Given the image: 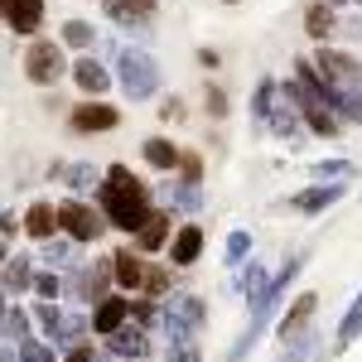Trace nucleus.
<instances>
[{"label": "nucleus", "instance_id": "f257e3e1", "mask_svg": "<svg viewBox=\"0 0 362 362\" xmlns=\"http://www.w3.org/2000/svg\"><path fill=\"white\" fill-rule=\"evenodd\" d=\"M97 208H102L107 227L126 232V237H136L140 227H145V218L155 213L150 189H145V184H140L126 165H112V169H107V184H97Z\"/></svg>", "mask_w": 362, "mask_h": 362}, {"label": "nucleus", "instance_id": "f03ea898", "mask_svg": "<svg viewBox=\"0 0 362 362\" xmlns=\"http://www.w3.org/2000/svg\"><path fill=\"white\" fill-rule=\"evenodd\" d=\"M116 83L131 102H150L160 92V63L145 54V49H121L116 58Z\"/></svg>", "mask_w": 362, "mask_h": 362}, {"label": "nucleus", "instance_id": "7ed1b4c3", "mask_svg": "<svg viewBox=\"0 0 362 362\" xmlns=\"http://www.w3.org/2000/svg\"><path fill=\"white\" fill-rule=\"evenodd\" d=\"M58 232L73 242H97L107 232V218H102V208H92L83 198H63L58 203Z\"/></svg>", "mask_w": 362, "mask_h": 362}, {"label": "nucleus", "instance_id": "20e7f679", "mask_svg": "<svg viewBox=\"0 0 362 362\" xmlns=\"http://www.w3.org/2000/svg\"><path fill=\"white\" fill-rule=\"evenodd\" d=\"M68 73V63H63V44H54V39H34L25 54V78L39 87H54L58 78Z\"/></svg>", "mask_w": 362, "mask_h": 362}, {"label": "nucleus", "instance_id": "39448f33", "mask_svg": "<svg viewBox=\"0 0 362 362\" xmlns=\"http://www.w3.org/2000/svg\"><path fill=\"white\" fill-rule=\"evenodd\" d=\"M160 319L184 324V329L203 334V324H208V300H198L194 290H169L165 300H160Z\"/></svg>", "mask_w": 362, "mask_h": 362}, {"label": "nucleus", "instance_id": "423d86ee", "mask_svg": "<svg viewBox=\"0 0 362 362\" xmlns=\"http://www.w3.org/2000/svg\"><path fill=\"white\" fill-rule=\"evenodd\" d=\"M314 309H319V295L314 290H305V295H295V305L280 314V324H276V338L280 343H295L300 334H309V319H314Z\"/></svg>", "mask_w": 362, "mask_h": 362}, {"label": "nucleus", "instance_id": "0eeeda50", "mask_svg": "<svg viewBox=\"0 0 362 362\" xmlns=\"http://www.w3.org/2000/svg\"><path fill=\"white\" fill-rule=\"evenodd\" d=\"M203 247H208V232L198 223H184L174 237H169V266H179V271H189L198 256H203Z\"/></svg>", "mask_w": 362, "mask_h": 362}, {"label": "nucleus", "instance_id": "6e6552de", "mask_svg": "<svg viewBox=\"0 0 362 362\" xmlns=\"http://www.w3.org/2000/svg\"><path fill=\"white\" fill-rule=\"evenodd\" d=\"M145 271H150V261H145L140 251H131V247L112 251V276H116V285H121V290L140 295V290H145Z\"/></svg>", "mask_w": 362, "mask_h": 362}, {"label": "nucleus", "instance_id": "1a4fd4ad", "mask_svg": "<svg viewBox=\"0 0 362 362\" xmlns=\"http://www.w3.org/2000/svg\"><path fill=\"white\" fill-rule=\"evenodd\" d=\"M116 107H107V102H83V107H73V116H68V126L78 131V136H92V131H116Z\"/></svg>", "mask_w": 362, "mask_h": 362}, {"label": "nucleus", "instance_id": "9d476101", "mask_svg": "<svg viewBox=\"0 0 362 362\" xmlns=\"http://www.w3.org/2000/svg\"><path fill=\"white\" fill-rule=\"evenodd\" d=\"M107 348L116 353V362H140L145 353H150V334L140 329V324H121L112 338H102Z\"/></svg>", "mask_w": 362, "mask_h": 362}, {"label": "nucleus", "instance_id": "9b49d317", "mask_svg": "<svg viewBox=\"0 0 362 362\" xmlns=\"http://www.w3.org/2000/svg\"><path fill=\"white\" fill-rule=\"evenodd\" d=\"M121 324H131V300L126 295H107L102 305L92 309V334L97 338H112Z\"/></svg>", "mask_w": 362, "mask_h": 362}, {"label": "nucleus", "instance_id": "f8f14e48", "mask_svg": "<svg viewBox=\"0 0 362 362\" xmlns=\"http://www.w3.org/2000/svg\"><path fill=\"white\" fill-rule=\"evenodd\" d=\"M0 20L15 34H34L44 25V0H0Z\"/></svg>", "mask_w": 362, "mask_h": 362}, {"label": "nucleus", "instance_id": "ddd939ff", "mask_svg": "<svg viewBox=\"0 0 362 362\" xmlns=\"http://www.w3.org/2000/svg\"><path fill=\"white\" fill-rule=\"evenodd\" d=\"M160 329H165V362H203V353H198V334L194 329H184V324H169V319H160Z\"/></svg>", "mask_w": 362, "mask_h": 362}, {"label": "nucleus", "instance_id": "4468645a", "mask_svg": "<svg viewBox=\"0 0 362 362\" xmlns=\"http://www.w3.org/2000/svg\"><path fill=\"white\" fill-rule=\"evenodd\" d=\"M34 290V256H10L5 266H0V295H25Z\"/></svg>", "mask_w": 362, "mask_h": 362}, {"label": "nucleus", "instance_id": "2eb2a0df", "mask_svg": "<svg viewBox=\"0 0 362 362\" xmlns=\"http://www.w3.org/2000/svg\"><path fill=\"white\" fill-rule=\"evenodd\" d=\"M102 10L126 29H145L155 20V0H102Z\"/></svg>", "mask_w": 362, "mask_h": 362}, {"label": "nucleus", "instance_id": "dca6fc26", "mask_svg": "<svg viewBox=\"0 0 362 362\" xmlns=\"http://www.w3.org/2000/svg\"><path fill=\"white\" fill-rule=\"evenodd\" d=\"M25 232L34 237V242L58 237V208L49 203V198H39V203H29V208H25Z\"/></svg>", "mask_w": 362, "mask_h": 362}, {"label": "nucleus", "instance_id": "f3484780", "mask_svg": "<svg viewBox=\"0 0 362 362\" xmlns=\"http://www.w3.org/2000/svg\"><path fill=\"white\" fill-rule=\"evenodd\" d=\"M271 136H280V140H290L295 131H300V107H295V97L285 92V83H280V92H276V107H271Z\"/></svg>", "mask_w": 362, "mask_h": 362}, {"label": "nucleus", "instance_id": "a211bd4d", "mask_svg": "<svg viewBox=\"0 0 362 362\" xmlns=\"http://www.w3.org/2000/svg\"><path fill=\"white\" fill-rule=\"evenodd\" d=\"M169 208H155L150 218H145V227L136 232V251L145 256V251H160V247H169Z\"/></svg>", "mask_w": 362, "mask_h": 362}, {"label": "nucleus", "instance_id": "6ab92c4d", "mask_svg": "<svg viewBox=\"0 0 362 362\" xmlns=\"http://www.w3.org/2000/svg\"><path fill=\"white\" fill-rule=\"evenodd\" d=\"M343 194H348L343 184H314V189H305V194L290 198V208H295V213H324V208H334Z\"/></svg>", "mask_w": 362, "mask_h": 362}, {"label": "nucleus", "instance_id": "aec40b11", "mask_svg": "<svg viewBox=\"0 0 362 362\" xmlns=\"http://www.w3.org/2000/svg\"><path fill=\"white\" fill-rule=\"evenodd\" d=\"M73 83L83 87L87 97H102V92L112 87V73H107V68H102L97 58L87 54V58H78V63H73Z\"/></svg>", "mask_w": 362, "mask_h": 362}, {"label": "nucleus", "instance_id": "412c9836", "mask_svg": "<svg viewBox=\"0 0 362 362\" xmlns=\"http://www.w3.org/2000/svg\"><path fill=\"white\" fill-rule=\"evenodd\" d=\"M73 247H78V242H73V237H63V232H58V237H49V242H44V251H39L44 271H73V266H78V261H73Z\"/></svg>", "mask_w": 362, "mask_h": 362}, {"label": "nucleus", "instance_id": "4be33fe9", "mask_svg": "<svg viewBox=\"0 0 362 362\" xmlns=\"http://www.w3.org/2000/svg\"><path fill=\"white\" fill-rule=\"evenodd\" d=\"M266 285H271V271H266L261 261H242V266H237V290L247 295L251 305L266 295Z\"/></svg>", "mask_w": 362, "mask_h": 362}, {"label": "nucleus", "instance_id": "5701e85b", "mask_svg": "<svg viewBox=\"0 0 362 362\" xmlns=\"http://www.w3.org/2000/svg\"><path fill=\"white\" fill-rule=\"evenodd\" d=\"M29 314H34V324H39L44 343H49V348H58V338H63V309L49 305V300H39V305L29 309Z\"/></svg>", "mask_w": 362, "mask_h": 362}, {"label": "nucleus", "instance_id": "b1692460", "mask_svg": "<svg viewBox=\"0 0 362 362\" xmlns=\"http://www.w3.org/2000/svg\"><path fill=\"white\" fill-rule=\"evenodd\" d=\"M334 5H324V0H319V5H309L305 10V34L309 39H319V44H324V39H329V34H334Z\"/></svg>", "mask_w": 362, "mask_h": 362}, {"label": "nucleus", "instance_id": "393cba45", "mask_svg": "<svg viewBox=\"0 0 362 362\" xmlns=\"http://www.w3.org/2000/svg\"><path fill=\"white\" fill-rule=\"evenodd\" d=\"M179 160H184V155H179V145H174V140H165V136L145 140V165H155V169H165V174H169Z\"/></svg>", "mask_w": 362, "mask_h": 362}, {"label": "nucleus", "instance_id": "a878e982", "mask_svg": "<svg viewBox=\"0 0 362 362\" xmlns=\"http://www.w3.org/2000/svg\"><path fill=\"white\" fill-rule=\"evenodd\" d=\"M29 324H34V314H29L25 305H10V309H5V334H0V338H10V343L20 348L25 338H34V334H29Z\"/></svg>", "mask_w": 362, "mask_h": 362}, {"label": "nucleus", "instance_id": "bb28decb", "mask_svg": "<svg viewBox=\"0 0 362 362\" xmlns=\"http://www.w3.org/2000/svg\"><path fill=\"white\" fill-rule=\"evenodd\" d=\"M276 92H280V83H276V78H266V83L256 87V97H251V121H256V126H266V121H271Z\"/></svg>", "mask_w": 362, "mask_h": 362}, {"label": "nucleus", "instance_id": "cd10ccee", "mask_svg": "<svg viewBox=\"0 0 362 362\" xmlns=\"http://www.w3.org/2000/svg\"><path fill=\"white\" fill-rule=\"evenodd\" d=\"M165 203H169V208H184V213H198V208H203V189L184 179L179 189H169V194H165Z\"/></svg>", "mask_w": 362, "mask_h": 362}, {"label": "nucleus", "instance_id": "c85d7f7f", "mask_svg": "<svg viewBox=\"0 0 362 362\" xmlns=\"http://www.w3.org/2000/svg\"><path fill=\"white\" fill-rule=\"evenodd\" d=\"M358 334H362V295L358 300H353V309H348V314H343V324H338V348H348V343H358Z\"/></svg>", "mask_w": 362, "mask_h": 362}, {"label": "nucleus", "instance_id": "c756f323", "mask_svg": "<svg viewBox=\"0 0 362 362\" xmlns=\"http://www.w3.org/2000/svg\"><path fill=\"white\" fill-rule=\"evenodd\" d=\"M34 295L49 300V305L63 300V276H58V271H34Z\"/></svg>", "mask_w": 362, "mask_h": 362}, {"label": "nucleus", "instance_id": "7c9ffc66", "mask_svg": "<svg viewBox=\"0 0 362 362\" xmlns=\"http://www.w3.org/2000/svg\"><path fill=\"white\" fill-rule=\"evenodd\" d=\"M15 353H20V362H58V348H49L44 338H25Z\"/></svg>", "mask_w": 362, "mask_h": 362}, {"label": "nucleus", "instance_id": "2f4dec72", "mask_svg": "<svg viewBox=\"0 0 362 362\" xmlns=\"http://www.w3.org/2000/svg\"><path fill=\"white\" fill-rule=\"evenodd\" d=\"M353 174V160H319L314 165V179L319 184H338V179H348Z\"/></svg>", "mask_w": 362, "mask_h": 362}, {"label": "nucleus", "instance_id": "473e14b6", "mask_svg": "<svg viewBox=\"0 0 362 362\" xmlns=\"http://www.w3.org/2000/svg\"><path fill=\"white\" fill-rule=\"evenodd\" d=\"M58 179H68L73 189H87V184H97V169L92 165H54Z\"/></svg>", "mask_w": 362, "mask_h": 362}, {"label": "nucleus", "instance_id": "72a5a7b5", "mask_svg": "<svg viewBox=\"0 0 362 362\" xmlns=\"http://www.w3.org/2000/svg\"><path fill=\"white\" fill-rule=\"evenodd\" d=\"M140 295H145V300H165L169 295V271L165 266H150V271H145V290H140Z\"/></svg>", "mask_w": 362, "mask_h": 362}, {"label": "nucleus", "instance_id": "f704fd0d", "mask_svg": "<svg viewBox=\"0 0 362 362\" xmlns=\"http://www.w3.org/2000/svg\"><path fill=\"white\" fill-rule=\"evenodd\" d=\"M63 44H73V49H92V25H87V20H68V25H63Z\"/></svg>", "mask_w": 362, "mask_h": 362}, {"label": "nucleus", "instance_id": "c9c22d12", "mask_svg": "<svg viewBox=\"0 0 362 362\" xmlns=\"http://www.w3.org/2000/svg\"><path fill=\"white\" fill-rule=\"evenodd\" d=\"M314 338L319 334H300L295 343H285V348H280V362H305L309 353H314Z\"/></svg>", "mask_w": 362, "mask_h": 362}, {"label": "nucleus", "instance_id": "e433bc0d", "mask_svg": "<svg viewBox=\"0 0 362 362\" xmlns=\"http://www.w3.org/2000/svg\"><path fill=\"white\" fill-rule=\"evenodd\" d=\"M247 256H251V237L247 232H232L227 237V266H242Z\"/></svg>", "mask_w": 362, "mask_h": 362}, {"label": "nucleus", "instance_id": "4c0bfd02", "mask_svg": "<svg viewBox=\"0 0 362 362\" xmlns=\"http://www.w3.org/2000/svg\"><path fill=\"white\" fill-rule=\"evenodd\" d=\"M58 362H97V353H92V343H78V348H68Z\"/></svg>", "mask_w": 362, "mask_h": 362}, {"label": "nucleus", "instance_id": "58836bf2", "mask_svg": "<svg viewBox=\"0 0 362 362\" xmlns=\"http://www.w3.org/2000/svg\"><path fill=\"white\" fill-rule=\"evenodd\" d=\"M15 232H25V218H15V213H0V237L10 242Z\"/></svg>", "mask_w": 362, "mask_h": 362}, {"label": "nucleus", "instance_id": "ea45409f", "mask_svg": "<svg viewBox=\"0 0 362 362\" xmlns=\"http://www.w3.org/2000/svg\"><path fill=\"white\" fill-rule=\"evenodd\" d=\"M208 112H213V116H227V102H223V92H218V87L208 92Z\"/></svg>", "mask_w": 362, "mask_h": 362}, {"label": "nucleus", "instance_id": "a19ab883", "mask_svg": "<svg viewBox=\"0 0 362 362\" xmlns=\"http://www.w3.org/2000/svg\"><path fill=\"white\" fill-rule=\"evenodd\" d=\"M0 362H20V353H15V343H5V348H0Z\"/></svg>", "mask_w": 362, "mask_h": 362}, {"label": "nucleus", "instance_id": "79ce46f5", "mask_svg": "<svg viewBox=\"0 0 362 362\" xmlns=\"http://www.w3.org/2000/svg\"><path fill=\"white\" fill-rule=\"evenodd\" d=\"M5 261H10V247H5V237H0V266H5Z\"/></svg>", "mask_w": 362, "mask_h": 362}, {"label": "nucleus", "instance_id": "37998d69", "mask_svg": "<svg viewBox=\"0 0 362 362\" xmlns=\"http://www.w3.org/2000/svg\"><path fill=\"white\" fill-rule=\"evenodd\" d=\"M5 309L10 305H5V295H0V334H5Z\"/></svg>", "mask_w": 362, "mask_h": 362}, {"label": "nucleus", "instance_id": "c03bdc74", "mask_svg": "<svg viewBox=\"0 0 362 362\" xmlns=\"http://www.w3.org/2000/svg\"><path fill=\"white\" fill-rule=\"evenodd\" d=\"M324 5H343V0H324Z\"/></svg>", "mask_w": 362, "mask_h": 362}, {"label": "nucleus", "instance_id": "a18cd8bd", "mask_svg": "<svg viewBox=\"0 0 362 362\" xmlns=\"http://www.w3.org/2000/svg\"><path fill=\"white\" fill-rule=\"evenodd\" d=\"M227 5H237V0H227Z\"/></svg>", "mask_w": 362, "mask_h": 362}, {"label": "nucleus", "instance_id": "49530a36", "mask_svg": "<svg viewBox=\"0 0 362 362\" xmlns=\"http://www.w3.org/2000/svg\"><path fill=\"white\" fill-rule=\"evenodd\" d=\"M358 5H362V0H358Z\"/></svg>", "mask_w": 362, "mask_h": 362}]
</instances>
